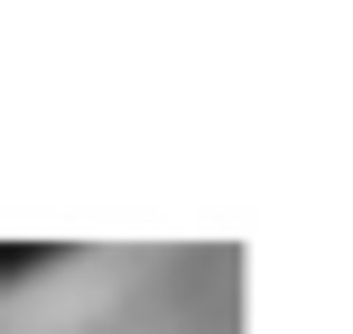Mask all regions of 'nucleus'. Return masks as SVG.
Listing matches in <instances>:
<instances>
[{"mask_svg": "<svg viewBox=\"0 0 353 334\" xmlns=\"http://www.w3.org/2000/svg\"><path fill=\"white\" fill-rule=\"evenodd\" d=\"M47 260H56V242H0V288L28 279V269H47Z\"/></svg>", "mask_w": 353, "mask_h": 334, "instance_id": "f257e3e1", "label": "nucleus"}]
</instances>
